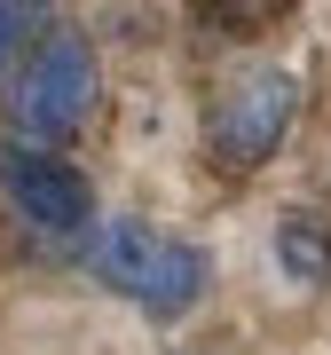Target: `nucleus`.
<instances>
[{"label":"nucleus","instance_id":"nucleus-1","mask_svg":"<svg viewBox=\"0 0 331 355\" xmlns=\"http://www.w3.org/2000/svg\"><path fill=\"white\" fill-rule=\"evenodd\" d=\"M79 261H87V277L102 292L134 300L142 316H158V324L190 316V308L205 300V284H213V268H205L197 245L166 237V229H150V221H95L87 245H79Z\"/></svg>","mask_w":331,"mask_h":355},{"label":"nucleus","instance_id":"nucleus-2","mask_svg":"<svg viewBox=\"0 0 331 355\" xmlns=\"http://www.w3.org/2000/svg\"><path fill=\"white\" fill-rule=\"evenodd\" d=\"M0 111H8L16 142H39V150H55L64 135H79V119L95 111V40L55 16V24L8 64Z\"/></svg>","mask_w":331,"mask_h":355},{"label":"nucleus","instance_id":"nucleus-3","mask_svg":"<svg viewBox=\"0 0 331 355\" xmlns=\"http://www.w3.org/2000/svg\"><path fill=\"white\" fill-rule=\"evenodd\" d=\"M292 119H300V79L292 71L284 64H237L213 87V103H205V150L229 174H253V166H268L284 150Z\"/></svg>","mask_w":331,"mask_h":355},{"label":"nucleus","instance_id":"nucleus-4","mask_svg":"<svg viewBox=\"0 0 331 355\" xmlns=\"http://www.w3.org/2000/svg\"><path fill=\"white\" fill-rule=\"evenodd\" d=\"M0 198L8 214L32 229V237L64 245V237H87L95 229V190L71 158L39 150V142H0Z\"/></svg>","mask_w":331,"mask_h":355},{"label":"nucleus","instance_id":"nucleus-5","mask_svg":"<svg viewBox=\"0 0 331 355\" xmlns=\"http://www.w3.org/2000/svg\"><path fill=\"white\" fill-rule=\"evenodd\" d=\"M276 268H284V284L323 292L331 284V229L316 214H284L276 221Z\"/></svg>","mask_w":331,"mask_h":355},{"label":"nucleus","instance_id":"nucleus-6","mask_svg":"<svg viewBox=\"0 0 331 355\" xmlns=\"http://www.w3.org/2000/svg\"><path fill=\"white\" fill-rule=\"evenodd\" d=\"M55 16H48V0H0V71L16 64V55L32 48L39 32H48Z\"/></svg>","mask_w":331,"mask_h":355}]
</instances>
